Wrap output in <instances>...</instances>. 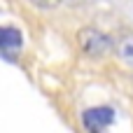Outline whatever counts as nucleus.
<instances>
[{
    "label": "nucleus",
    "mask_w": 133,
    "mask_h": 133,
    "mask_svg": "<svg viewBox=\"0 0 133 133\" xmlns=\"http://www.w3.org/2000/svg\"><path fill=\"white\" fill-rule=\"evenodd\" d=\"M77 44H79V49L87 56H94V58L110 54L112 47H115V42L110 40V35H105L98 28H79L77 30Z\"/></svg>",
    "instance_id": "1"
},
{
    "label": "nucleus",
    "mask_w": 133,
    "mask_h": 133,
    "mask_svg": "<svg viewBox=\"0 0 133 133\" xmlns=\"http://www.w3.org/2000/svg\"><path fill=\"white\" fill-rule=\"evenodd\" d=\"M115 110L110 105H96V108H89L84 110L82 115V126L89 133H105L112 124H115Z\"/></svg>",
    "instance_id": "2"
},
{
    "label": "nucleus",
    "mask_w": 133,
    "mask_h": 133,
    "mask_svg": "<svg viewBox=\"0 0 133 133\" xmlns=\"http://www.w3.org/2000/svg\"><path fill=\"white\" fill-rule=\"evenodd\" d=\"M23 47V35L19 28L14 26H0V54H5L7 58L19 56Z\"/></svg>",
    "instance_id": "3"
},
{
    "label": "nucleus",
    "mask_w": 133,
    "mask_h": 133,
    "mask_svg": "<svg viewBox=\"0 0 133 133\" xmlns=\"http://www.w3.org/2000/svg\"><path fill=\"white\" fill-rule=\"evenodd\" d=\"M117 54H119V58H122L124 63L133 65V35L131 33H126V35L119 37V42H117Z\"/></svg>",
    "instance_id": "4"
},
{
    "label": "nucleus",
    "mask_w": 133,
    "mask_h": 133,
    "mask_svg": "<svg viewBox=\"0 0 133 133\" xmlns=\"http://www.w3.org/2000/svg\"><path fill=\"white\" fill-rule=\"evenodd\" d=\"M30 2L37 5V7H42V9H54V7L61 5V0H30Z\"/></svg>",
    "instance_id": "5"
}]
</instances>
